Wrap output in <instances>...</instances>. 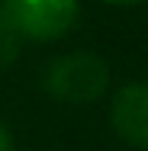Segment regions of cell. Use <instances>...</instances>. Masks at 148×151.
<instances>
[{
  "mask_svg": "<svg viewBox=\"0 0 148 151\" xmlns=\"http://www.w3.org/2000/svg\"><path fill=\"white\" fill-rule=\"evenodd\" d=\"M110 122L132 148H148V84L119 87L110 103Z\"/></svg>",
  "mask_w": 148,
  "mask_h": 151,
  "instance_id": "3",
  "label": "cell"
},
{
  "mask_svg": "<svg viewBox=\"0 0 148 151\" xmlns=\"http://www.w3.org/2000/svg\"><path fill=\"white\" fill-rule=\"evenodd\" d=\"M0 151H13V135L3 122H0Z\"/></svg>",
  "mask_w": 148,
  "mask_h": 151,
  "instance_id": "4",
  "label": "cell"
},
{
  "mask_svg": "<svg viewBox=\"0 0 148 151\" xmlns=\"http://www.w3.org/2000/svg\"><path fill=\"white\" fill-rule=\"evenodd\" d=\"M77 0H0L3 19L23 42H55L77 23Z\"/></svg>",
  "mask_w": 148,
  "mask_h": 151,
  "instance_id": "2",
  "label": "cell"
},
{
  "mask_svg": "<svg viewBox=\"0 0 148 151\" xmlns=\"http://www.w3.org/2000/svg\"><path fill=\"white\" fill-rule=\"evenodd\" d=\"M42 87L61 103H93L110 87V64L93 52H71L48 61Z\"/></svg>",
  "mask_w": 148,
  "mask_h": 151,
  "instance_id": "1",
  "label": "cell"
},
{
  "mask_svg": "<svg viewBox=\"0 0 148 151\" xmlns=\"http://www.w3.org/2000/svg\"><path fill=\"white\" fill-rule=\"evenodd\" d=\"M110 3H142V0H110Z\"/></svg>",
  "mask_w": 148,
  "mask_h": 151,
  "instance_id": "5",
  "label": "cell"
}]
</instances>
